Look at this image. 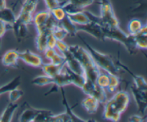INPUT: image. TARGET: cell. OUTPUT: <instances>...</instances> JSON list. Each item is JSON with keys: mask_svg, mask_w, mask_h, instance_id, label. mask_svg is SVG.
<instances>
[{"mask_svg": "<svg viewBox=\"0 0 147 122\" xmlns=\"http://www.w3.org/2000/svg\"><path fill=\"white\" fill-rule=\"evenodd\" d=\"M81 89L85 94L93 96L98 100L99 103H105V102L108 100L106 89L100 87L97 83H93L88 79L86 78Z\"/></svg>", "mask_w": 147, "mask_h": 122, "instance_id": "cell-7", "label": "cell"}, {"mask_svg": "<svg viewBox=\"0 0 147 122\" xmlns=\"http://www.w3.org/2000/svg\"><path fill=\"white\" fill-rule=\"evenodd\" d=\"M67 17H69V19H70L74 24H78V25H80V24H85L90 22V20H89L88 17H87V15L85 14L83 11H79V12L75 13V14H67Z\"/></svg>", "mask_w": 147, "mask_h": 122, "instance_id": "cell-27", "label": "cell"}, {"mask_svg": "<svg viewBox=\"0 0 147 122\" xmlns=\"http://www.w3.org/2000/svg\"><path fill=\"white\" fill-rule=\"evenodd\" d=\"M69 50L83 67L86 78L96 83V78L100 73V70L92 58L88 50L77 44L69 45Z\"/></svg>", "mask_w": 147, "mask_h": 122, "instance_id": "cell-2", "label": "cell"}, {"mask_svg": "<svg viewBox=\"0 0 147 122\" xmlns=\"http://www.w3.org/2000/svg\"><path fill=\"white\" fill-rule=\"evenodd\" d=\"M50 15H51V12L47 9L38 11L33 15L32 23L35 26L37 32L43 31L45 24Z\"/></svg>", "mask_w": 147, "mask_h": 122, "instance_id": "cell-12", "label": "cell"}, {"mask_svg": "<svg viewBox=\"0 0 147 122\" xmlns=\"http://www.w3.org/2000/svg\"><path fill=\"white\" fill-rule=\"evenodd\" d=\"M17 16L11 9L5 7V8L0 9V20L4 22L12 25L16 20Z\"/></svg>", "mask_w": 147, "mask_h": 122, "instance_id": "cell-25", "label": "cell"}, {"mask_svg": "<svg viewBox=\"0 0 147 122\" xmlns=\"http://www.w3.org/2000/svg\"><path fill=\"white\" fill-rule=\"evenodd\" d=\"M129 102V93L126 90H119L111 98L105 102L103 118L111 121H119L122 113L127 109Z\"/></svg>", "mask_w": 147, "mask_h": 122, "instance_id": "cell-1", "label": "cell"}, {"mask_svg": "<svg viewBox=\"0 0 147 122\" xmlns=\"http://www.w3.org/2000/svg\"><path fill=\"white\" fill-rule=\"evenodd\" d=\"M23 95H24V91L23 90H19L17 88L15 89H13L11 91L9 92V102L15 103Z\"/></svg>", "mask_w": 147, "mask_h": 122, "instance_id": "cell-37", "label": "cell"}, {"mask_svg": "<svg viewBox=\"0 0 147 122\" xmlns=\"http://www.w3.org/2000/svg\"><path fill=\"white\" fill-rule=\"evenodd\" d=\"M64 69L65 70L66 73L67 74V75H68L70 83L78 86V87H79L80 88H81V87L83 86V85L84 84L85 81H86V75H79L74 73V72H73L72 70H70L65 64L64 65Z\"/></svg>", "mask_w": 147, "mask_h": 122, "instance_id": "cell-17", "label": "cell"}, {"mask_svg": "<svg viewBox=\"0 0 147 122\" xmlns=\"http://www.w3.org/2000/svg\"><path fill=\"white\" fill-rule=\"evenodd\" d=\"M117 65V66L120 68H123L125 71H126L127 73H129L131 76L132 77V78L134 79V85L140 90H144V91H146L147 90V83L146 81L145 80V79L142 76L138 75L135 74L133 72L131 71L130 69L126 66L125 65H123L120 60H118L117 63H116Z\"/></svg>", "mask_w": 147, "mask_h": 122, "instance_id": "cell-13", "label": "cell"}, {"mask_svg": "<svg viewBox=\"0 0 147 122\" xmlns=\"http://www.w3.org/2000/svg\"><path fill=\"white\" fill-rule=\"evenodd\" d=\"M19 59L23 60L27 65L34 67H41L44 63L41 56L32 53L30 50H26L22 53L19 52Z\"/></svg>", "mask_w": 147, "mask_h": 122, "instance_id": "cell-9", "label": "cell"}, {"mask_svg": "<svg viewBox=\"0 0 147 122\" xmlns=\"http://www.w3.org/2000/svg\"><path fill=\"white\" fill-rule=\"evenodd\" d=\"M9 30H12V25L0 20V39H1L6 32Z\"/></svg>", "mask_w": 147, "mask_h": 122, "instance_id": "cell-41", "label": "cell"}, {"mask_svg": "<svg viewBox=\"0 0 147 122\" xmlns=\"http://www.w3.org/2000/svg\"><path fill=\"white\" fill-rule=\"evenodd\" d=\"M47 9L51 11L53 9L56 8L57 7H61L63 2H60L59 0H44Z\"/></svg>", "mask_w": 147, "mask_h": 122, "instance_id": "cell-39", "label": "cell"}, {"mask_svg": "<svg viewBox=\"0 0 147 122\" xmlns=\"http://www.w3.org/2000/svg\"><path fill=\"white\" fill-rule=\"evenodd\" d=\"M63 55L65 58V65L70 70L77 73V74L85 75V72L83 67L79 63L78 60L73 56L70 50L63 53Z\"/></svg>", "mask_w": 147, "mask_h": 122, "instance_id": "cell-11", "label": "cell"}, {"mask_svg": "<svg viewBox=\"0 0 147 122\" xmlns=\"http://www.w3.org/2000/svg\"><path fill=\"white\" fill-rule=\"evenodd\" d=\"M24 105L26 107L22 112L18 121L20 122H32L33 119L38 113L40 109H35L34 107H32L27 102L24 103Z\"/></svg>", "mask_w": 147, "mask_h": 122, "instance_id": "cell-15", "label": "cell"}, {"mask_svg": "<svg viewBox=\"0 0 147 122\" xmlns=\"http://www.w3.org/2000/svg\"><path fill=\"white\" fill-rule=\"evenodd\" d=\"M100 15L103 27H117L119 26V20L115 15L110 0H100Z\"/></svg>", "mask_w": 147, "mask_h": 122, "instance_id": "cell-5", "label": "cell"}, {"mask_svg": "<svg viewBox=\"0 0 147 122\" xmlns=\"http://www.w3.org/2000/svg\"><path fill=\"white\" fill-rule=\"evenodd\" d=\"M81 105L88 113L90 114H93L97 111L99 102L97 99L95 98L93 96H88V97L82 100Z\"/></svg>", "mask_w": 147, "mask_h": 122, "instance_id": "cell-20", "label": "cell"}, {"mask_svg": "<svg viewBox=\"0 0 147 122\" xmlns=\"http://www.w3.org/2000/svg\"><path fill=\"white\" fill-rule=\"evenodd\" d=\"M56 40L54 36L53 35L52 33H50L47 36V48H55V44H56Z\"/></svg>", "mask_w": 147, "mask_h": 122, "instance_id": "cell-42", "label": "cell"}, {"mask_svg": "<svg viewBox=\"0 0 147 122\" xmlns=\"http://www.w3.org/2000/svg\"><path fill=\"white\" fill-rule=\"evenodd\" d=\"M65 64L55 65L51 63H43L41 67L42 69V71L45 73V75L53 78L55 76H56L57 74H59L61 72L62 69H63Z\"/></svg>", "mask_w": 147, "mask_h": 122, "instance_id": "cell-19", "label": "cell"}, {"mask_svg": "<svg viewBox=\"0 0 147 122\" xmlns=\"http://www.w3.org/2000/svg\"><path fill=\"white\" fill-rule=\"evenodd\" d=\"M96 83L100 87L103 88L104 89L107 88L109 83V73H103L100 72V74L98 75L96 78Z\"/></svg>", "mask_w": 147, "mask_h": 122, "instance_id": "cell-35", "label": "cell"}, {"mask_svg": "<svg viewBox=\"0 0 147 122\" xmlns=\"http://www.w3.org/2000/svg\"><path fill=\"white\" fill-rule=\"evenodd\" d=\"M60 90H61L62 96H63V106L65 107V113L68 115L69 116L71 119L72 122H87V121H93V120H85V119H81V118L78 117L77 115L75 114L73 111H72V109L73 108H70L69 106L68 103H67V100L66 99L65 93L64 90H63V87L60 88Z\"/></svg>", "mask_w": 147, "mask_h": 122, "instance_id": "cell-18", "label": "cell"}, {"mask_svg": "<svg viewBox=\"0 0 147 122\" xmlns=\"http://www.w3.org/2000/svg\"><path fill=\"white\" fill-rule=\"evenodd\" d=\"M21 84V76L19 75L13 78L11 81L7 83V84L0 87V96L4 93H9L13 89H15L20 86Z\"/></svg>", "mask_w": 147, "mask_h": 122, "instance_id": "cell-26", "label": "cell"}, {"mask_svg": "<svg viewBox=\"0 0 147 122\" xmlns=\"http://www.w3.org/2000/svg\"><path fill=\"white\" fill-rule=\"evenodd\" d=\"M51 33L57 40H63L68 35V33L67 32V31L65 29H63L62 27H60V25L56 26L52 30Z\"/></svg>", "mask_w": 147, "mask_h": 122, "instance_id": "cell-34", "label": "cell"}, {"mask_svg": "<svg viewBox=\"0 0 147 122\" xmlns=\"http://www.w3.org/2000/svg\"><path fill=\"white\" fill-rule=\"evenodd\" d=\"M77 35L78 36L80 40L83 42V44L86 45L88 51L90 53L92 58L93 59L94 62L96 63V64L97 65V66L99 68L105 70L109 74L119 75V67L114 63V61L113 60V57L110 55L100 53L98 50H96V49L93 48L89 43H88L84 40V38L83 37L79 35L78 34H77Z\"/></svg>", "mask_w": 147, "mask_h": 122, "instance_id": "cell-3", "label": "cell"}, {"mask_svg": "<svg viewBox=\"0 0 147 122\" xmlns=\"http://www.w3.org/2000/svg\"><path fill=\"white\" fill-rule=\"evenodd\" d=\"M12 30L14 33V36L18 42H20L22 39L25 38L28 34L27 25L23 24V23L14 22V24H12Z\"/></svg>", "mask_w": 147, "mask_h": 122, "instance_id": "cell-23", "label": "cell"}, {"mask_svg": "<svg viewBox=\"0 0 147 122\" xmlns=\"http://www.w3.org/2000/svg\"><path fill=\"white\" fill-rule=\"evenodd\" d=\"M50 63L55 65H63L65 63V58L63 55H60L55 52L49 59Z\"/></svg>", "mask_w": 147, "mask_h": 122, "instance_id": "cell-38", "label": "cell"}, {"mask_svg": "<svg viewBox=\"0 0 147 122\" xmlns=\"http://www.w3.org/2000/svg\"><path fill=\"white\" fill-rule=\"evenodd\" d=\"M48 122H72L70 116L64 112L59 114H53L50 116Z\"/></svg>", "mask_w": 147, "mask_h": 122, "instance_id": "cell-33", "label": "cell"}, {"mask_svg": "<svg viewBox=\"0 0 147 122\" xmlns=\"http://www.w3.org/2000/svg\"><path fill=\"white\" fill-rule=\"evenodd\" d=\"M17 108H18V104L16 102L15 103L9 102L0 116V122L11 121L14 112L16 111Z\"/></svg>", "mask_w": 147, "mask_h": 122, "instance_id": "cell-21", "label": "cell"}, {"mask_svg": "<svg viewBox=\"0 0 147 122\" xmlns=\"http://www.w3.org/2000/svg\"><path fill=\"white\" fill-rule=\"evenodd\" d=\"M76 12L83 11L85 8L91 5L95 0H67Z\"/></svg>", "mask_w": 147, "mask_h": 122, "instance_id": "cell-28", "label": "cell"}, {"mask_svg": "<svg viewBox=\"0 0 147 122\" xmlns=\"http://www.w3.org/2000/svg\"><path fill=\"white\" fill-rule=\"evenodd\" d=\"M58 25H60V27H63V29L67 31V32L68 33V34H70L72 37H75V36L77 35L78 34V30L77 27H76V24H74L71 20L69 19V17H67V14L63 19L62 20H60V22H58Z\"/></svg>", "mask_w": 147, "mask_h": 122, "instance_id": "cell-24", "label": "cell"}, {"mask_svg": "<svg viewBox=\"0 0 147 122\" xmlns=\"http://www.w3.org/2000/svg\"><path fill=\"white\" fill-rule=\"evenodd\" d=\"M109 83L107 87V90L110 93H114L116 91L119 84H120V78L119 75H116L109 74Z\"/></svg>", "mask_w": 147, "mask_h": 122, "instance_id": "cell-32", "label": "cell"}, {"mask_svg": "<svg viewBox=\"0 0 147 122\" xmlns=\"http://www.w3.org/2000/svg\"><path fill=\"white\" fill-rule=\"evenodd\" d=\"M51 12L52 15L55 17L57 21L60 22V20H63L66 15H67V13L65 12V11L64 10V9L61 7H57L56 8L53 9L51 11H50Z\"/></svg>", "mask_w": 147, "mask_h": 122, "instance_id": "cell-36", "label": "cell"}, {"mask_svg": "<svg viewBox=\"0 0 147 122\" xmlns=\"http://www.w3.org/2000/svg\"><path fill=\"white\" fill-rule=\"evenodd\" d=\"M103 31L105 39H109L121 43L126 47L129 54L133 55L137 52L138 49L135 43L134 35L125 33L119 26L104 27H103Z\"/></svg>", "mask_w": 147, "mask_h": 122, "instance_id": "cell-4", "label": "cell"}, {"mask_svg": "<svg viewBox=\"0 0 147 122\" xmlns=\"http://www.w3.org/2000/svg\"><path fill=\"white\" fill-rule=\"evenodd\" d=\"M76 27L78 32H85L100 41H104L106 40L103 34V27L93 22H90L87 24H80V25L76 24Z\"/></svg>", "mask_w": 147, "mask_h": 122, "instance_id": "cell-8", "label": "cell"}, {"mask_svg": "<svg viewBox=\"0 0 147 122\" xmlns=\"http://www.w3.org/2000/svg\"><path fill=\"white\" fill-rule=\"evenodd\" d=\"M1 57H0V59H1Z\"/></svg>", "mask_w": 147, "mask_h": 122, "instance_id": "cell-45", "label": "cell"}, {"mask_svg": "<svg viewBox=\"0 0 147 122\" xmlns=\"http://www.w3.org/2000/svg\"><path fill=\"white\" fill-rule=\"evenodd\" d=\"M53 114V112L46 109H40L38 113L33 119L32 122H48L50 116Z\"/></svg>", "mask_w": 147, "mask_h": 122, "instance_id": "cell-31", "label": "cell"}, {"mask_svg": "<svg viewBox=\"0 0 147 122\" xmlns=\"http://www.w3.org/2000/svg\"><path fill=\"white\" fill-rule=\"evenodd\" d=\"M39 0H24L21 10L16 17V22L23 23L27 25L32 23L33 13L35 11Z\"/></svg>", "mask_w": 147, "mask_h": 122, "instance_id": "cell-6", "label": "cell"}, {"mask_svg": "<svg viewBox=\"0 0 147 122\" xmlns=\"http://www.w3.org/2000/svg\"><path fill=\"white\" fill-rule=\"evenodd\" d=\"M135 43L138 50H146L147 48V27L143 25L140 30L134 35Z\"/></svg>", "mask_w": 147, "mask_h": 122, "instance_id": "cell-16", "label": "cell"}, {"mask_svg": "<svg viewBox=\"0 0 147 122\" xmlns=\"http://www.w3.org/2000/svg\"><path fill=\"white\" fill-rule=\"evenodd\" d=\"M55 48L57 50H59L61 53V54L63 55L64 53L68 51L69 45L66 44L65 42H63V40H57L55 44Z\"/></svg>", "mask_w": 147, "mask_h": 122, "instance_id": "cell-40", "label": "cell"}, {"mask_svg": "<svg viewBox=\"0 0 147 122\" xmlns=\"http://www.w3.org/2000/svg\"><path fill=\"white\" fill-rule=\"evenodd\" d=\"M7 7V3H6V0H0V9Z\"/></svg>", "mask_w": 147, "mask_h": 122, "instance_id": "cell-44", "label": "cell"}, {"mask_svg": "<svg viewBox=\"0 0 147 122\" xmlns=\"http://www.w3.org/2000/svg\"><path fill=\"white\" fill-rule=\"evenodd\" d=\"M132 94L136 100L138 107V111L142 114H145L146 111L147 100H146V91L140 90L135 85L131 86Z\"/></svg>", "mask_w": 147, "mask_h": 122, "instance_id": "cell-10", "label": "cell"}, {"mask_svg": "<svg viewBox=\"0 0 147 122\" xmlns=\"http://www.w3.org/2000/svg\"><path fill=\"white\" fill-rule=\"evenodd\" d=\"M51 33L50 32L43 30L37 32V37L35 39L36 47L40 53H44L47 49V40L48 34Z\"/></svg>", "mask_w": 147, "mask_h": 122, "instance_id": "cell-22", "label": "cell"}, {"mask_svg": "<svg viewBox=\"0 0 147 122\" xmlns=\"http://www.w3.org/2000/svg\"><path fill=\"white\" fill-rule=\"evenodd\" d=\"M31 83L33 85L38 86H44L50 84H54V80L53 78L44 75H39L34 78L31 81Z\"/></svg>", "mask_w": 147, "mask_h": 122, "instance_id": "cell-29", "label": "cell"}, {"mask_svg": "<svg viewBox=\"0 0 147 122\" xmlns=\"http://www.w3.org/2000/svg\"><path fill=\"white\" fill-rule=\"evenodd\" d=\"M1 63L6 67H18L19 52L15 50H9L1 57Z\"/></svg>", "mask_w": 147, "mask_h": 122, "instance_id": "cell-14", "label": "cell"}, {"mask_svg": "<svg viewBox=\"0 0 147 122\" xmlns=\"http://www.w3.org/2000/svg\"><path fill=\"white\" fill-rule=\"evenodd\" d=\"M144 119H146L145 118H144L142 116H140L139 114H134L132 115L129 118V120L128 121H131V122H143L145 121L146 120H144Z\"/></svg>", "mask_w": 147, "mask_h": 122, "instance_id": "cell-43", "label": "cell"}, {"mask_svg": "<svg viewBox=\"0 0 147 122\" xmlns=\"http://www.w3.org/2000/svg\"><path fill=\"white\" fill-rule=\"evenodd\" d=\"M143 27L142 22L139 19H132L128 24V31L129 34L135 35Z\"/></svg>", "mask_w": 147, "mask_h": 122, "instance_id": "cell-30", "label": "cell"}]
</instances>
